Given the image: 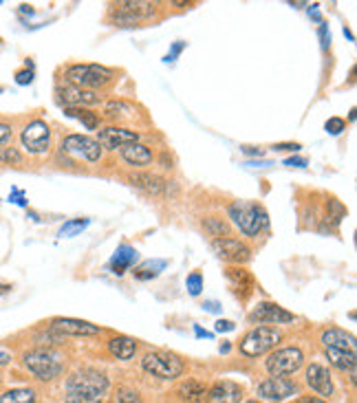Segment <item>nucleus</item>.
I'll use <instances>...</instances> for the list:
<instances>
[{"label":"nucleus","instance_id":"1","mask_svg":"<svg viewBox=\"0 0 357 403\" xmlns=\"http://www.w3.org/2000/svg\"><path fill=\"white\" fill-rule=\"evenodd\" d=\"M227 216L247 238H256L270 225V216H267L265 207L258 203H247V200H234L227 207Z\"/></svg>","mask_w":357,"mask_h":403},{"label":"nucleus","instance_id":"2","mask_svg":"<svg viewBox=\"0 0 357 403\" xmlns=\"http://www.w3.org/2000/svg\"><path fill=\"white\" fill-rule=\"evenodd\" d=\"M66 80L71 86L95 90L115 80V71L99 66V64H75L66 68Z\"/></svg>","mask_w":357,"mask_h":403},{"label":"nucleus","instance_id":"3","mask_svg":"<svg viewBox=\"0 0 357 403\" xmlns=\"http://www.w3.org/2000/svg\"><path fill=\"white\" fill-rule=\"evenodd\" d=\"M109 388H111L109 377L99 371H93V368L78 371L66 379V390L75 392V395H84V397L104 399L106 392H109Z\"/></svg>","mask_w":357,"mask_h":403},{"label":"nucleus","instance_id":"4","mask_svg":"<svg viewBox=\"0 0 357 403\" xmlns=\"http://www.w3.org/2000/svg\"><path fill=\"white\" fill-rule=\"evenodd\" d=\"M23 361H25L27 368L35 375V379H40V381H53L64 373L62 357L53 351H47V348H35V351H29Z\"/></svg>","mask_w":357,"mask_h":403},{"label":"nucleus","instance_id":"5","mask_svg":"<svg viewBox=\"0 0 357 403\" xmlns=\"http://www.w3.org/2000/svg\"><path fill=\"white\" fill-rule=\"evenodd\" d=\"M280 337L282 335L276 326H256L241 339L238 348L245 357H258V355L270 353L272 348H276Z\"/></svg>","mask_w":357,"mask_h":403},{"label":"nucleus","instance_id":"6","mask_svg":"<svg viewBox=\"0 0 357 403\" xmlns=\"http://www.w3.org/2000/svg\"><path fill=\"white\" fill-rule=\"evenodd\" d=\"M141 368L157 379H176V377L183 375L186 363L172 353L155 351V353H148L144 359H141Z\"/></svg>","mask_w":357,"mask_h":403},{"label":"nucleus","instance_id":"7","mask_svg":"<svg viewBox=\"0 0 357 403\" xmlns=\"http://www.w3.org/2000/svg\"><path fill=\"white\" fill-rule=\"evenodd\" d=\"M305 363V355H302L300 348L289 346V348H280V351L272 353L270 359H267V373L272 377H287L294 375L302 368Z\"/></svg>","mask_w":357,"mask_h":403},{"label":"nucleus","instance_id":"8","mask_svg":"<svg viewBox=\"0 0 357 403\" xmlns=\"http://www.w3.org/2000/svg\"><path fill=\"white\" fill-rule=\"evenodd\" d=\"M23 148L29 155H44L51 148V128L42 119L29 121L20 133Z\"/></svg>","mask_w":357,"mask_h":403},{"label":"nucleus","instance_id":"9","mask_svg":"<svg viewBox=\"0 0 357 403\" xmlns=\"http://www.w3.org/2000/svg\"><path fill=\"white\" fill-rule=\"evenodd\" d=\"M155 3H141V0H123L111 5V18L117 25H137L144 18L155 13Z\"/></svg>","mask_w":357,"mask_h":403},{"label":"nucleus","instance_id":"10","mask_svg":"<svg viewBox=\"0 0 357 403\" xmlns=\"http://www.w3.org/2000/svg\"><path fill=\"white\" fill-rule=\"evenodd\" d=\"M62 152L64 155H73V157H80L84 161H99L102 159V148L99 143L91 137L86 135H68L64 141H62Z\"/></svg>","mask_w":357,"mask_h":403},{"label":"nucleus","instance_id":"11","mask_svg":"<svg viewBox=\"0 0 357 403\" xmlns=\"http://www.w3.org/2000/svg\"><path fill=\"white\" fill-rule=\"evenodd\" d=\"M298 392V383L284 377H270L258 383V397L272 403H280Z\"/></svg>","mask_w":357,"mask_h":403},{"label":"nucleus","instance_id":"12","mask_svg":"<svg viewBox=\"0 0 357 403\" xmlns=\"http://www.w3.org/2000/svg\"><path fill=\"white\" fill-rule=\"evenodd\" d=\"M212 249L219 253V258L236 263V265H243V263H247L249 258H252V249H249L243 241H238V238H231V236L214 238Z\"/></svg>","mask_w":357,"mask_h":403},{"label":"nucleus","instance_id":"13","mask_svg":"<svg viewBox=\"0 0 357 403\" xmlns=\"http://www.w3.org/2000/svg\"><path fill=\"white\" fill-rule=\"evenodd\" d=\"M99 148L102 150H121L126 148L131 143H137L139 141V133L135 131H128V128H119V126H109V128H102L97 133V139Z\"/></svg>","mask_w":357,"mask_h":403},{"label":"nucleus","instance_id":"14","mask_svg":"<svg viewBox=\"0 0 357 403\" xmlns=\"http://www.w3.org/2000/svg\"><path fill=\"white\" fill-rule=\"evenodd\" d=\"M58 100L64 104V108H84V106H93L102 102V95L97 90H86L78 86H62L58 88Z\"/></svg>","mask_w":357,"mask_h":403},{"label":"nucleus","instance_id":"15","mask_svg":"<svg viewBox=\"0 0 357 403\" xmlns=\"http://www.w3.org/2000/svg\"><path fill=\"white\" fill-rule=\"evenodd\" d=\"M296 315L284 311L282 306L274 304V302H262L258 304L252 313H249V322H258V324H289L294 322Z\"/></svg>","mask_w":357,"mask_h":403},{"label":"nucleus","instance_id":"16","mask_svg":"<svg viewBox=\"0 0 357 403\" xmlns=\"http://www.w3.org/2000/svg\"><path fill=\"white\" fill-rule=\"evenodd\" d=\"M207 403H241L243 399V388L238 386V383L234 381H217L214 386L207 390L205 395Z\"/></svg>","mask_w":357,"mask_h":403},{"label":"nucleus","instance_id":"17","mask_svg":"<svg viewBox=\"0 0 357 403\" xmlns=\"http://www.w3.org/2000/svg\"><path fill=\"white\" fill-rule=\"evenodd\" d=\"M307 386L315 392V395H322V397H331L333 395V381L329 375V368H325L322 363H311L307 368Z\"/></svg>","mask_w":357,"mask_h":403},{"label":"nucleus","instance_id":"18","mask_svg":"<svg viewBox=\"0 0 357 403\" xmlns=\"http://www.w3.org/2000/svg\"><path fill=\"white\" fill-rule=\"evenodd\" d=\"M53 331L64 333V335H75V337H84V335H97L99 328L91 322H84V320H73V318H58L53 320L51 324Z\"/></svg>","mask_w":357,"mask_h":403},{"label":"nucleus","instance_id":"19","mask_svg":"<svg viewBox=\"0 0 357 403\" xmlns=\"http://www.w3.org/2000/svg\"><path fill=\"white\" fill-rule=\"evenodd\" d=\"M225 276H227L231 289H234L241 296V300H247L249 296H252L256 282H254V276L247 269H243V267H229L225 271Z\"/></svg>","mask_w":357,"mask_h":403},{"label":"nucleus","instance_id":"20","mask_svg":"<svg viewBox=\"0 0 357 403\" xmlns=\"http://www.w3.org/2000/svg\"><path fill=\"white\" fill-rule=\"evenodd\" d=\"M137 258H139L137 249L123 243V245H119L117 251L113 253V258H111V271L115 273V276H121V273H126V271L137 263Z\"/></svg>","mask_w":357,"mask_h":403},{"label":"nucleus","instance_id":"21","mask_svg":"<svg viewBox=\"0 0 357 403\" xmlns=\"http://www.w3.org/2000/svg\"><path fill=\"white\" fill-rule=\"evenodd\" d=\"M322 344L325 348H335V351H346L355 353V337L342 328H329L322 333Z\"/></svg>","mask_w":357,"mask_h":403},{"label":"nucleus","instance_id":"22","mask_svg":"<svg viewBox=\"0 0 357 403\" xmlns=\"http://www.w3.org/2000/svg\"><path fill=\"white\" fill-rule=\"evenodd\" d=\"M121 157L126 163H131V166H137V168H144V166H150L152 163V152L148 145L144 143H131L126 145V148H121Z\"/></svg>","mask_w":357,"mask_h":403},{"label":"nucleus","instance_id":"23","mask_svg":"<svg viewBox=\"0 0 357 403\" xmlns=\"http://www.w3.org/2000/svg\"><path fill=\"white\" fill-rule=\"evenodd\" d=\"M109 351L115 359L128 361L137 355V342L133 337H126V335H117L109 342Z\"/></svg>","mask_w":357,"mask_h":403},{"label":"nucleus","instance_id":"24","mask_svg":"<svg viewBox=\"0 0 357 403\" xmlns=\"http://www.w3.org/2000/svg\"><path fill=\"white\" fill-rule=\"evenodd\" d=\"M176 395L186 403H201L207 395V386L201 383L199 379H188L176 388Z\"/></svg>","mask_w":357,"mask_h":403},{"label":"nucleus","instance_id":"25","mask_svg":"<svg viewBox=\"0 0 357 403\" xmlns=\"http://www.w3.org/2000/svg\"><path fill=\"white\" fill-rule=\"evenodd\" d=\"M327 359L331 366H335L337 371L349 373L351 379L355 381V353H346V351H335V348H327Z\"/></svg>","mask_w":357,"mask_h":403},{"label":"nucleus","instance_id":"26","mask_svg":"<svg viewBox=\"0 0 357 403\" xmlns=\"http://www.w3.org/2000/svg\"><path fill=\"white\" fill-rule=\"evenodd\" d=\"M131 183H133L135 188L144 190L146 194H152V196H159V194H162V190H164V181L152 176V174H133Z\"/></svg>","mask_w":357,"mask_h":403},{"label":"nucleus","instance_id":"27","mask_svg":"<svg viewBox=\"0 0 357 403\" xmlns=\"http://www.w3.org/2000/svg\"><path fill=\"white\" fill-rule=\"evenodd\" d=\"M64 115L82 121V126L86 128V131H97L99 128V115L88 111V108H64Z\"/></svg>","mask_w":357,"mask_h":403},{"label":"nucleus","instance_id":"28","mask_svg":"<svg viewBox=\"0 0 357 403\" xmlns=\"http://www.w3.org/2000/svg\"><path fill=\"white\" fill-rule=\"evenodd\" d=\"M0 403H35L33 388H11L0 395Z\"/></svg>","mask_w":357,"mask_h":403},{"label":"nucleus","instance_id":"29","mask_svg":"<svg viewBox=\"0 0 357 403\" xmlns=\"http://www.w3.org/2000/svg\"><path fill=\"white\" fill-rule=\"evenodd\" d=\"M166 267V263L164 260H150V263H144L139 269H135L133 273H135V278L137 280H150V278H157L159 276V271H162Z\"/></svg>","mask_w":357,"mask_h":403},{"label":"nucleus","instance_id":"30","mask_svg":"<svg viewBox=\"0 0 357 403\" xmlns=\"http://www.w3.org/2000/svg\"><path fill=\"white\" fill-rule=\"evenodd\" d=\"M344 216H346V207H344L337 198H329V200H327V221L333 223V225H337Z\"/></svg>","mask_w":357,"mask_h":403},{"label":"nucleus","instance_id":"31","mask_svg":"<svg viewBox=\"0 0 357 403\" xmlns=\"http://www.w3.org/2000/svg\"><path fill=\"white\" fill-rule=\"evenodd\" d=\"M205 231L210 234V236H217V238H225V236H229V227H227V223L223 221V218H217V216H212V218H205Z\"/></svg>","mask_w":357,"mask_h":403},{"label":"nucleus","instance_id":"32","mask_svg":"<svg viewBox=\"0 0 357 403\" xmlns=\"http://www.w3.org/2000/svg\"><path fill=\"white\" fill-rule=\"evenodd\" d=\"M0 163H5V166H20L23 152L13 148V145H5V148H0Z\"/></svg>","mask_w":357,"mask_h":403},{"label":"nucleus","instance_id":"33","mask_svg":"<svg viewBox=\"0 0 357 403\" xmlns=\"http://www.w3.org/2000/svg\"><path fill=\"white\" fill-rule=\"evenodd\" d=\"M186 287H188V291H190V296H199L201 289H203V278H201V273H199V271L190 273L188 280H186Z\"/></svg>","mask_w":357,"mask_h":403},{"label":"nucleus","instance_id":"34","mask_svg":"<svg viewBox=\"0 0 357 403\" xmlns=\"http://www.w3.org/2000/svg\"><path fill=\"white\" fill-rule=\"evenodd\" d=\"M86 225H88V221H82V218H78V221H68V223L60 229V236H75V234L82 231Z\"/></svg>","mask_w":357,"mask_h":403},{"label":"nucleus","instance_id":"35","mask_svg":"<svg viewBox=\"0 0 357 403\" xmlns=\"http://www.w3.org/2000/svg\"><path fill=\"white\" fill-rule=\"evenodd\" d=\"M113 403H141V399H139V395H137V392L126 390V388H121V390H117V395H115Z\"/></svg>","mask_w":357,"mask_h":403},{"label":"nucleus","instance_id":"36","mask_svg":"<svg viewBox=\"0 0 357 403\" xmlns=\"http://www.w3.org/2000/svg\"><path fill=\"white\" fill-rule=\"evenodd\" d=\"M325 128H327L329 135H340L342 131H346V121H344L342 117H331V119L325 124Z\"/></svg>","mask_w":357,"mask_h":403},{"label":"nucleus","instance_id":"37","mask_svg":"<svg viewBox=\"0 0 357 403\" xmlns=\"http://www.w3.org/2000/svg\"><path fill=\"white\" fill-rule=\"evenodd\" d=\"M64 403H104V399H95V397H84V395H75V392H66Z\"/></svg>","mask_w":357,"mask_h":403},{"label":"nucleus","instance_id":"38","mask_svg":"<svg viewBox=\"0 0 357 403\" xmlns=\"http://www.w3.org/2000/svg\"><path fill=\"white\" fill-rule=\"evenodd\" d=\"M16 82L18 84H31L33 82V68H31V62H27V68L25 71H18L16 73Z\"/></svg>","mask_w":357,"mask_h":403},{"label":"nucleus","instance_id":"39","mask_svg":"<svg viewBox=\"0 0 357 403\" xmlns=\"http://www.w3.org/2000/svg\"><path fill=\"white\" fill-rule=\"evenodd\" d=\"M13 131H11V126L5 124V121H0V145H5L9 139H11Z\"/></svg>","mask_w":357,"mask_h":403},{"label":"nucleus","instance_id":"40","mask_svg":"<svg viewBox=\"0 0 357 403\" xmlns=\"http://www.w3.org/2000/svg\"><path fill=\"white\" fill-rule=\"evenodd\" d=\"M274 150L276 152H298L300 150V143H291V141L289 143H276Z\"/></svg>","mask_w":357,"mask_h":403},{"label":"nucleus","instance_id":"41","mask_svg":"<svg viewBox=\"0 0 357 403\" xmlns=\"http://www.w3.org/2000/svg\"><path fill=\"white\" fill-rule=\"evenodd\" d=\"M320 40H322V49H327L331 42V33H329V27L325 23H320Z\"/></svg>","mask_w":357,"mask_h":403},{"label":"nucleus","instance_id":"42","mask_svg":"<svg viewBox=\"0 0 357 403\" xmlns=\"http://www.w3.org/2000/svg\"><path fill=\"white\" fill-rule=\"evenodd\" d=\"M234 322H229V320H219L217 322V331L219 333H229V331H234Z\"/></svg>","mask_w":357,"mask_h":403},{"label":"nucleus","instance_id":"43","mask_svg":"<svg viewBox=\"0 0 357 403\" xmlns=\"http://www.w3.org/2000/svg\"><path fill=\"white\" fill-rule=\"evenodd\" d=\"M284 166H291V168H305L307 166V159H302V157H291L284 161Z\"/></svg>","mask_w":357,"mask_h":403},{"label":"nucleus","instance_id":"44","mask_svg":"<svg viewBox=\"0 0 357 403\" xmlns=\"http://www.w3.org/2000/svg\"><path fill=\"white\" fill-rule=\"evenodd\" d=\"M183 47H186L183 42H176V44L172 47V51L168 53V58H166V62H174V58L178 56V53H181V51H183Z\"/></svg>","mask_w":357,"mask_h":403},{"label":"nucleus","instance_id":"45","mask_svg":"<svg viewBox=\"0 0 357 403\" xmlns=\"http://www.w3.org/2000/svg\"><path fill=\"white\" fill-rule=\"evenodd\" d=\"M294 403H327V401L317 399V397H300V399H296Z\"/></svg>","mask_w":357,"mask_h":403},{"label":"nucleus","instance_id":"46","mask_svg":"<svg viewBox=\"0 0 357 403\" xmlns=\"http://www.w3.org/2000/svg\"><path fill=\"white\" fill-rule=\"evenodd\" d=\"M203 308L212 311V313H219V304H217V302H205V304H203Z\"/></svg>","mask_w":357,"mask_h":403},{"label":"nucleus","instance_id":"47","mask_svg":"<svg viewBox=\"0 0 357 403\" xmlns=\"http://www.w3.org/2000/svg\"><path fill=\"white\" fill-rule=\"evenodd\" d=\"M243 152H247V155H258V157L262 155V150H260V148L256 150V148H249V145H245V148H243Z\"/></svg>","mask_w":357,"mask_h":403},{"label":"nucleus","instance_id":"48","mask_svg":"<svg viewBox=\"0 0 357 403\" xmlns=\"http://www.w3.org/2000/svg\"><path fill=\"white\" fill-rule=\"evenodd\" d=\"M309 16H313L317 23H322V20H320V13H317V5H311V9H309Z\"/></svg>","mask_w":357,"mask_h":403},{"label":"nucleus","instance_id":"49","mask_svg":"<svg viewBox=\"0 0 357 403\" xmlns=\"http://www.w3.org/2000/svg\"><path fill=\"white\" fill-rule=\"evenodd\" d=\"M194 331H196V335H199V337H212V333L203 331V328H199V326H194Z\"/></svg>","mask_w":357,"mask_h":403},{"label":"nucleus","instance_id":"50","mask_svg":"<svg viewBox=\"0 0 357 403\" xmlns=\"http://www.w3.org/2000/svg\"><path fill=\"white\" fill-rule=\"evenodd\" d=\"M23 11H25V13H33V9H31L29 5H23Z\"/></svg>","mask_w":357,"mask_h":403},{"label":"nucleus","instance_id":"51","mask_svg":"<svg viewBox=\"0 0 357 403\" xmlns=\"http://www.w3.org/2000/svg\"><path fill=\"white\" fill-rule=\"evenodd\" d=\"M9 287H0V293H3V291H7Z\"/></svg>","mask_w":357,"mask_h":403},{"label":"nucleus","instance_id":"52","mask_svg":"<svg viewBox=\"0 0 357 403\" xmlns=\"http://www.w3.org/2000/svg\"><path fill=\"white\" fill-rule=\"evenodd\" d=\"M3 379H5V377H3V373H0V383H3Z\"/></svg>","mask_w":357,"mask_h":403},{"label":"nucleus","instance_id":"53","mask_svg":"<svg viewBox=\"0 0 357 403\" xmlns=\"http://www.w3.org/2000/svg\"><path fill=\"white\" fill-rule=\"evenodd\" d=\"M247 403H260V401H247Z\"/></svg>","mask_w":357,"mask_h":403}]
</instances>
